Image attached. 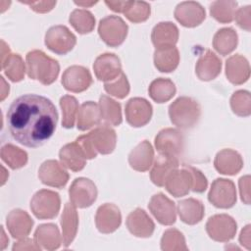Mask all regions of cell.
I'll return each mask as SVG.
<instances>
[{
	"label": "cell",
	"instance_id": "cell-1",
	"mask_svg": "<svg viewBox=\"0 0 251 251\" xmlns=\"http://www.w3.org/2000/svg\"><path fill=\"white\" fill-rule=\"evenodd\" d=\"M58 118L57 109L51 100L37 94H24L9 107L8 129L20 144L36 148L53 135Z\"/></svg>",
	"mask_w": 251,
	"mask_h": 251
},
{
	"label": "cell",
	"instance_id": "cell-2",
	"mask_svg": "<svg viewBox=\"0 0 251 251\" xmlns=\"http://www.w3.org/2000/svg\"><path fill=\"white\" fill-rule=\"evenodd\" d=\"M26 74L29 78L38 80L44 85L53 83L59 75L60 65L57 60L40 50H32L25 56Z\"/></svg>",
	"mask_w": 251,
	"mask_h": 251
},
{
	"label": "cell",
	"instance_id": "cell-3",
	"mask_svg": "<svg viewBox=\"0 0 251 251\" xmlns=\"http://www.w3.org/2000/svg\"><path fill=\"white\" fill-rule=\"evenodd\" d=\"M200 115V105L191 97H178L169 107L171 122L179 128L186 129L193 127L197 124Z\"/></svg>",
	"mask_w": 251,
	"mask_h": 251
},
{
	"label": "cell",
	"instance_id": "cell-4",
	"mask_svg": "<svg viewBox=\"0 0 251 251\" xmlns=\"http://www.w3.org/2000/svg\"><path fill=\"white\" fill-rule=\"evenodd\" d=\"M61 207V199L57 192L41 189L37 191L30 200L32 214L39 220L54 219Z\"/></svg>",
	"mask_w": 251,
	"mask_h": 251
},
{
	"label": "cell",
	"instance_id": "cell-5",
	"mask_svg": "<svg viewBox=\"0 0 251 251\" xmlns=\"http://www.w3.org/2000/svg\"><path fill=\"white\" fill-rule=\"evenodd\" d=\"M128 26L119 16H107L100 20L98 33L100 38L110 47L120 46L127 35Z\"/></svg>",
	"mask_w": 251,
	"mask_h": 251
},
{
	"label": "cell",
	"instance_id": "cell-6",
	"mask_svg": "<svg viewBox=\"0 0 251 251\" xmlns=\"http://www.w3.org/2000/svg\"><path fill=\"white\" fill-rule=\"evenodd\" d=\"M75 44V35L66 25H53L46 31L45 45L58 55H66Z\"/></svg>",
	"mask_w": 251,
	"mask_h": 251
},
{
	"label": "cell",
	"instance_id": "cell-7",
	"mask_svg": "<svg viewBox=\"0 0 251 251\" xmlns=\"http://www.w3.org/2000/svg\"><path fill=\"white\" fill-rule=\"evenodd\" d=\"M237 229L236 222L226 214H218L209 218L206 223V231L210 238L218 242L231 240Z\"/></svg>",
	"mask_w": 251,
	"mask_h": 251
},
{
	"label": "cell",
	"instance_id": "cell-8",
	"mask_svg": "<svg viewBox=\"0 0 251 251\" xmlns=\"http://www.w3.org/2000/svg\"><path fill=\"white\" fill-rule=\"evenodd\" d=\"M208 200L217 208H231L236 202V189L233 181L226 178H216L208 193Z\"/></svg>",
	"mask_w": 251,
	"mask_h": 251
},
{
	"label": "cell",
	"instance_id": "cell-9",
	"mask_svg": "<svg viewBox=\"0 0 251 251\" xmlns=\"http://www.w3.org/2000/svg\"><path fill=\"white\" fill-rule=\"evenodd\" d=\"M97 187L95 183L86 177L75 178L69 188L71 203L77 208L91 206L97 198Z\"/></svg>",
	"mask_w": 251,
	"mask_h": 251
},
{
	"label": "cell",
	"instance_id": "cell-10",
	"mask_svg": "<svg viewBox=\"0 0 251 251\" xmlns=\"http://www.w3.org/2000/svg\"><path fill=\"white\" fill-rule=\"evenodd\" d=\"M125 114L126 120L129 126L140 127L149 123L153 114V109L152 105L146 99L134 97L126 102Z\"/></svg>",
	"mask_w": 251,
	"mask_h": 251
},
{
	"label": "cell",
	"instance_id": "cell-11",
	"mask_svg": "<svg viewBox=\"0 0 251 251\" xmlns=\"http://www.w3.org/2000/svg\"><path fill=\"white\" fill-rule=\"evenodd\" d=\"M92 76L88 69L74 65L65 70L62 75V84L66 90L79 93L92 84Z\"/></svg>",
	"mask_w": 251,
	"mask_h": 251
},
{
	"label": "cell",
	"instance_id": "cell-12",
	"mask_svg": "<svg viewBox=\"0 0 251 251\" xmlns=\"http://www.w3.org/2000/svg\"><path fill=\"white\" fill-rule=\"evenodd\" d=\"M155 147L159 154H167L176 157L183 151V135L176 128H164L159 131L155 137Z\"/></svg>",
	"mask_w": 251,
	"mask_h": 251
},
{
	"label": "cell",
	"instance_id": "cell-13",
	"mask_svg": "<svg viewBox=\"0 0 251 251\" xmlns=\"http://www.w3.org/2000/svg\"><path fill=\"white\" fill-rule=\"evenodd\" d=\"M148 208L161 225L171 226L176 223V205L165 194L157 193L153 195L149 201Z\"/></svg>",
	"mask_w": 251,
	"mask_h": 251
},
{
	"label": "cell",
	"instance_id": "cell-14",
	"mask_svg": "<svg viewBox=\"0 0 251 251\" xmlns=\"http://www.w3.org/2000/svg\"><path fill=\"white\" fill-rule=\"evenodd\" d=\"M174 14L176 20L185 27H195L206 18L205 9L195 1H184L177 4Z\"/></svg>",
	"mask_w": 251,
	"mask_h": 251
},
{
	"label": "cell",
	"instance_id": "cell-15",
	"mask_svg": "<svg viewBox=\"0 0 251 251\" xmlns=\"http://www.w3.org/2000/svg\"><path fill=\"white\" fill-rule=\"evenodd\" d=\"M93 70L99 80L109 82L116 79L122 74V64L117 55L104 53L95 59Z\"/></svg>",
	"mask_w": 251,
	"mask_h": 251
},
{
	"label": "cell",
	"instance_id": "cell-16",
	"mask_svg": "<svg viewBox=\"0 0 251 251\" xmlns=\"http://www.w3.org/2000/svg\"><path fill=\"white\" fill-rule=\"evenodd\" d=\"M38 177L45 185L62 188L69 180V174L56 160H47L38 170Z\"/></svg>",
	"mask_w": 251,
	"mask_h": 251
},
{
	"label": "cell",
	"instance_id": "cell-17",
	"mask_svg": "<svg viewBox=\"0 0 251 251\" xmlns=\"http://www.w3.org/2000/svg\"><path fill=\"white\" fill-rule=\"evenodd\" d=\"M122 223L121 211L115 204L105 203L101 205L95 215V225L102 233H112L118 229Z\"/></svg>",
	"mask_w": 251,
	"mask_h": 251
},
{
	"label": "cell",
	"instance_id": "cell-18",
	"mask_svg": "<svg viewBox=\"0 0 251 251\" xmlns=\"http://www.w3.org/2000/svg\"><path fill=\"white\" fill-rule=\"evenodd\" d=\"M126 225L131 234L137 237H150L155 229V224L147 213L140 208H136L126 218Z\"/></svg>",
	"mask_w": 251,
	"mask_h": 251
},
{
	"label": "cell",
	"instance_id": "cell-19",
	"mask_svg": "<svg viewBox=\"0 0 251 251\" xmlns=\"http://www.w3.org/2000/svg\"><path fill=\"white\" fill-rule=\"evenodd\" d=\"M164 186L167 191L175 197H181L188 194L192 186V176L184 166L183 169L173 171L166 178Z\"/></svg>",
	"mask_w": 251,
	"mask_h": 251
},
{
	"label": "cell",
	"instance_id": "cell-20",
	"mask_svg": "<svg viewBox=\"0 0 251 251\" xmlns=\"http://www.w3.org/2000/svg\"><path fill=\"white\" fill-rule=\"evenodd\" d=\"M6 225L9 232L14 238L22 239L29 234L33 226V221L25 211L15 209L8 214Z\"/></svg>",
	"mask_w": 251,
	"mask_h": 251
},
{
	"label": "cell",
	"instance_id": "cell-21",
	"mask_svg": "<svg viewBox=\"0 0 251 251\" xmlns=\"http://www.w3.org/2000/svg\"><path fill=\"white\" fill-rule=\"evenodd\" d=\"M215 169L222 175L234 176L243 167V160L238 152L232 149H223L217 153L214 160Z\"/></svg>",
	"mask_w": 251,
	"mask_h": 251
},
{
	"label": "cell",
	"instance_id": "cell-22",
	"mask_svg": "<svg viewBox=\"0 0 251 251\" xmlns=\"http://www.w3.org/2000/svg\"><path fill=\"white\" fill-rule=\"evenodd\" d=\"M88 135L97 152L103 155L110 154L114 151L117 144L116 131L109 125H99Z\"/></svg>",
	"mask_w": 251,
	"mask_h": 251
},
{
	"label": "cell",
	"instance_id": "cell-23",
	"mask_svg": "<svg viewBox=\"0 0 251 251\" xmlns=\"http://www.w3.org/2000/svg\"><path fill=\"white\" fill-rule=\"evenodd\" d=\"M178 168V160L176 156L159 154L150 171V178L157 186H164L168 176Z\"/></svg>",
	"mask_w": 251,
	"mask_h": 251
},
{
	"label": "cell",
	"instance_id": "cell-24",
	"mask_svg": "<svg viewBox=\"0 0 251 251\" xmlns=\"http://www.w3.org/2000/svg\"><path fill=\"white\" fill-rule=\"evenodd\" d=\"M226 75L232 84H242L250 76V66L245 57L240 54L230 56L226 62Z\"/></svg>",
	"mask_w": 251,
	"mask_h": 251
},
{
	"label": "cell",
	"instance_id": "cell-25",
	"mask_svg": "<svg viewBox=\"0 0 251 251\" xmlns=\"http://www.w3.org/2000/svg\"><path fill=\"white\" fill-rule=\"evenodd\" d=\"M151 39L156 49L173 47L178 40V28L174 23L161 22L153 27Z\"/></svg>",
	"mask_w": 251,
	"mask_h": 251
},
{
	"label": "cell",
	"instance_id": "cell-26",
	"mask_svg": "<svg viewBox=\"0 0 251 251\" xmlns=\"http://www.w3.org/2000/svg\"><path fill=\"white\" fill-rule=\"evenodd\" d=\"M222 70L221 59L211 50L201 55L195 66V73L199 79L209 81L216 78Z\"/></svg>",
	"mask_w": 251,
	"mask_h": 251
},
{
	"label": "cell",
	"instance_id": "cell-27",
	"mask_svg": "<svg viewBox=\"0 0 251 251\" xmlns=\"http://www.w3.org/2000/svg\"><path fill=\"white\" fill-rule=\"evenodd\" d=\"M154 149L148 140L137 144L128 155L130 167L137 172H146L153 165Z\"/></svg>",
	"mask_w": 251,
	"mask_h": 251
},
{
	"label": "cell",
	"instance_id": "cell-28",
	"mask_svg": "<svg viewBox=\"0 0 251 251\" xmlns=\"http://www.w3.org/2000/svg\"><path fill=\"white\" fill-rule=\"evenodd\" d=\"M60 223L62 226L63 244L65 247H68L74 241L78 228V215L74 204H65Z\"/></svg>",
	"mask_w": 251,
	"mask_h": 251
},
{
	"label": "cell",
	"instance_id": "cell-29",
	"mask_svg": "<svg viewBox=\"0 0 251 251\" xmlns=\"http://www.w3.org/2000/svg\"><path fill=\"white\" fill-rule=\"evenodd\" d=\"M59 158L61 164L73 172L81 171L85 167L87 160L83 151L75 141L64 145L60 149Z\"/></svg>",
	"mask_w": 251,
	"mask_h": 251
},
{
	"label": "cell",
	"instance_id": "cell-30",
	"mask_svg": "<svg viewBox=\"0 0 251 251\" xmlns=\"http://www.w3.org/2000/svg\"><path fill=\"white\" fill-rule=\"evenodd\" d=\"M34 241L40 246V248L55 250L61 246L63 238L56 225L43 224L36 228L34 232Z\"/></svg>",
	"mask_w": 251,
	"mask_h": 251
},
{
	"label": "cell",
	"instance_id": "cell-31",
	"mask_svg": "<svg viewBox=\"0 0 251 251\" xmlns=\"http://www.w3.org/2000/svg\"><path fill=\"white\" fill-rule=\"evenodd\" d=\"M177 213L184 224L192 226L202 221L205 215V208L201 201L194 198H187L177 203Z\"/></svg>",
	"mask_w": 251,
	"mask_h": 251
},
{
	"label": "cell",
	"instance_id": "cell-32",
	"mask_svg": "<svg viewBox=\"0 0 251 251\" xmlns=\"http://www.w3.org/2000/svg\"><path fill=\"white\" fill-rule=\"evenodd\" d=\"M76 118V126L79 130H87L94 126L99 125L102 119L99 105L93 101L82 103L78 108Z\"/></svg>",
	"mask_w": 251,
	"mask_h": 251
},
{
	"label": "cell",
	"instance_id": "cell-33",
	"mask_svg": "<svg viewBox=\"0 0 251 251\" xmlns=\"http://www.w3.org/2000/svg\"><path fill=\"white\" fill-rule=\"evenodd\" d=\"M179 63V52L176 47L159 48L154 52V65L162 73L174 72Z\"/></svg>",
	"mask_w": 251,
	"mask_h": 251
},
{
	"label": "cell",
	"instance_id": "cell-34",
	"mask_svg": "<svg viewBox=\"0 0 251 251\" xmlns=\"http://www.w3.org/2000/svg\"><path fill=\"white\" fill-rule=\"evenodd\" d=\"M238 36L236 31L231 27H224L219 29L213 38V47L221 55L230 54L237 46Z\"/></svg>",
	"mask_w": 251,
	"mask_h": 251
},
{
	"label": "cell",
	"instance_id": "cell-35",
	"mask_svg": "<svg viewBox=\"0 0 251 251\" xmlns=\"http://www.w3.org/2000/svg\"><path fill=\"white\" fill-rule=\"evenodd\" d=\"M176 91L175 83L171 79L164 77L154 79L148 88L149 96L157 103H165L169 101L175 96Z\"/></svg>",
	"mask_w": 251,
	"mask_h": 251
},
{
	"label": "cell",
	"instance_id": "cell-36",
	"mask_svg": "<svg viewBox=\"0 0 251 251\" xmlns=\"http://www.w3.org/2000/svg\"><path fill=\"white\" fill-rule=\"evenodd\" d=\"M99 108L101 112V118L108 125L118 126L122 124L123 118L120 103L107 95H101L99 98Z\"/></svg>",
	"mask_w": 251,
	"mask_h": 251
},
{
	"label": "cell",
	"instance_id": "cell-37",
	"mask_svg": "<svg viewBox=\"0 0 251 251\" xmlns=\"http://www.w3.org/2000/svg\"><path fill=\"white\" fill-rule=\"evenodd\" d=\"M69 22L72 26L80 34H86L91 32L95 26V18L87 10L75 9L69 18Z\"/></svg>",
	"mask_w": 251,
	"mask_h": 251
},
{
	"label": "cell",
	"instance_id": "cell-38",
	"mask_svg": "<svg viewBox=\"0 0 251 251\" xmlns=\"http://www.w3.org/2000/svg\"><path fill=\"white\" fill-rule=\"evenodd\" d=\"M1 68L8 78L14 82H19L25 77V67L23 58L19 54L11 53L5 61L1 63Z\"/></svg>",
	"mask_w": 251,
	"mask_h": 251
},
{
	"label": "cell",
	"instance_id": "cell-39",
	"mask_svg": "<svg viewBox=\"0 0 251 251\" xmlns=\"http://www.w3.org/2000/svg\"><path fill=\"white\" fill-rule=\"evenodd\" d=\"M236 7V1H215L210 6V14L219 23L227 24L233 21Z\"/></svg>",
	"mask_w": 251,
	"mask_h": 251
},
{
	"label": "cell",
	"instance_id": "cell-40",
	"mask_svg": "<svg viewBox=\"0 0 251 251\" xmlns=\"http://www.w3.org/2000/svg\"><path fill=\"white\" fill-rule=\"evenodd\" d=\"M1 158L13 170L23 168L27 163L26 152L13 144H5L1 148Z\"/></svg>",
	"mask_w": 251,
	"mask_h": 251
},
{
	"label": "cell",
	"instance_id": "cell-41",
	"mask_svg": "<svg viewBox=\"0 0 251 251\" xmlns=\"http://www.w3.org/2000/svg\"><path fill=\"white\" fill-rule=\"evenodd\" d=\"M60 107L62 109L63 119L62 126L66 128H72L75 125L78 111L77 100L71 95H64L60 99Z\"/></svg>",
	"mask_w": 251,
	"mask_h": 251
},
{
	"label": "cell",
	"instance_id": "cell-42",
	"mask_svg": "<svg viewBox=\"0 0 251 251\" xmlns=\"http://www.w3.org/2000/svg\"><path fill=\"white\" fill-rule=\"evenodd\" d=\"M161 249L164 251H181L188 248L183 234L176 228H170L162 236Z\"/></svg>",
	"mask_w": 251,
	"mask_h": 251
},
{
	"label": "cell",
	"instance_id": "cell-43",
	"mask_svg": "<svg viewBox=\"0 0 251 251\" xmlns=\"http://www.w3.org/2000/svg\"><path fill=\"white\" fill-rule=\"evenodd\" d=\"M150 13L149 3L145 1H129L124 15L128 21L138 24L145 22L150 17Z\"/></svg>",
	"mask_w": 251,
	"mask_h": 251
},
{
	"label": "cell",
	"instance_id": "cell-44",
	"mask_svg": "<svg viewBox=\"0 0 251 251\" xmlns=\"http://www.w3.org/2000/svg\"><path fill=\"white\" fill-rule=\"evenodd\" d=\"M230 108L239 117H248L251 114V96L247 90H237L230 97Z\"/></svg>",
	"mask_w": 251,
	"mask_h": 251
},
{
	"label": "cell",
	"instance_id": "cell-45",
	"mask_svg": "<svg viewBox=\"0 0 251 251\" xmlns=\"http://www.w3.org/2000/svg\"><path fill=\"white\" fill-rule=\"evenodd\" d=\"M104 89L110 95L117 97L119 99H123L129 93V82L127 80L126 75L122 72V74L114 80L105 82Z\"/></svg>",
	"mask_w": 251,
	"mask_h": 251
},
{
	"label": "cell",
	"instance_id": "cell-46",
	"mask_svg": "<svg viewBox=\"0 0 251 251\" xmlns=\"http://www.w3.org/2000/svg\"><path fill=\"white\" fill-rule=\"evenodd\" d=\"M185 167L190 172L191 176H192V186H191L192 191L197 192V193L204 192L208 185L206 176L199 170H197L191 166H185Z\"/></svg>",
	"mask_w": 251,
	"mask_h": 251
},
{
	"label": "cell",
	"instance_id": "cell-47",
	"mask_svg": "<svg viewBox=\"0 0 251 251\" xmlns=\"http://www.w3.org/2000/svg\"><path fill=\"white\" fill-rule=\"evenodd\" d=\"M251 6L247 5L244 7L239 8L234 14V20L237 25L246 31L251 30Z\"/></svg>",
	"mask_w": 251,
	"mask_h": 251
},
{
	"label": "cell",
	"instance_id": "cell-48",
	"mask_svg": "<svg viewBox=\"0 0 251 251\" xmlns=\"http://www.w3.org/2000/svg\"><path fill=\"white\" fill-rule=\"evenodd\" d=\"M75 142L79 145V147L81 148V150L83 151L86 159H93L97 156V150L95 149L93 142L90 138V136L87 134L84 135H80L79 137L76 138Z\"/></svg>",
	"mask_w": 251,
	"mask_h": 251
},
{
	"label": "cell",
	"instance_id": "cell-49",
	"mask_svg": "<svg viewBox=\"0 0 251 251\" xmlns=\"http://www.w3.org/2000/svg\"><path fill=\"white\" fill-rule=\"evenodd\" d=\"M25 4H27L31 10L37 13H47L51 11L55 5L56 1H31V2H23Z\"/></svg>",
	"mask_w": 251,
	"mask_h": 251
},
{
	"label": "cell",
	"instance_id": "cell-50",
	"mask_svg": "<svg viewBox=\"0 0 251 251\" xmlns=\"http://www.w3.org/2000/svg\"><path fill=\"white\" fill-rule=\"evenodd\" d=\"M239 191L241 200L245 204L250 203V176H244L239 179Z\"/></svg>",
	"mask_w": 251,
	"mask_h": 251
},
{
	"label": "cell",
	"instance_id": "cell-51",
	"mask_svg": "<svg viewBox=\"0 0 251 251\" xmlns=\"http://www.w3.org/2000/svg\"><path fill=\"white\" fill-rule=\"evenodd\" d=\"M13 250H40V246L29 238H22L13 246Z\"/></svg>",
	"mask_w": 251,
	"mask_h": 251
},
{
	"label": "cell",
	"instance_id": "cell-52",
	"mask_svg": "<svg viewBox=\"0 0 251 251\" xmlns=\"http://www.w3.org/2000/svg\"><path fill=\"white\" fill-rule=\"evenodd\" d=\"M129 1H105V4L114 12L123 13L126 11Z\"/></svg>",
	"mask_w": 251,
	"mask_h": 251
},
{
	"label": "cell",
	"instance_id": "cell-53",
	"mask_svg": "<svg viewBox=\"0 0 251 251\" xmlns=\"http://www.w3.org/2000/svg\"><path fill=\"white\" fill-rule=\"evenodd\" d=\"M250 225H247L240 232L239 235V242L242 246H244L246 249H250Z\"/></svg>",
	"mask_w": 251,
	"mask_h": 251
},
{
	"label": "cell",
	"instance_id": "cell-54",
	"mask_svg": "<svg viewBox=\"0 0 251 251\" xmlns=\"http://www.w3.org/2000/svg\"><path fill=\"white\" fill-rule=\"evenodd\" d=\"M97 3V1H94V2H80V1H75V5H78V6H82V7H90V6H92V5H94V4H96Z\"/></svg>",
	"mask_w": 251,
	"mask_h": 251
}]
</instances>
